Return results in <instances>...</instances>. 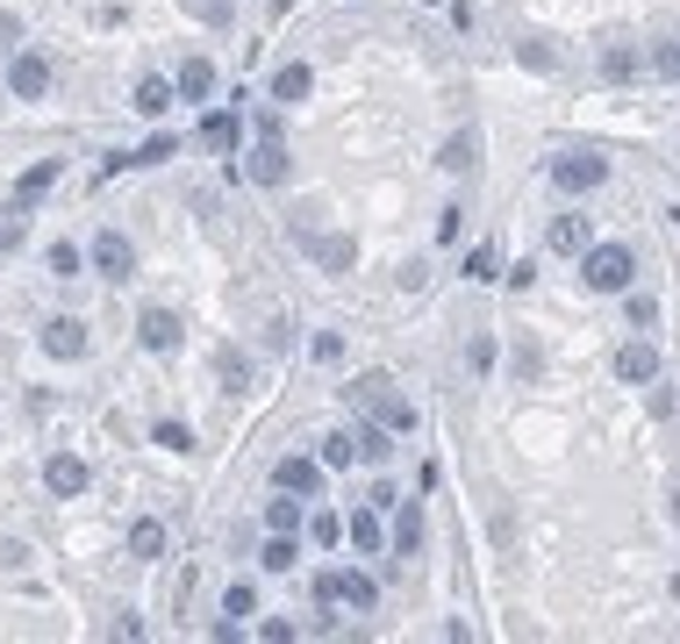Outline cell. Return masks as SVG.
<instances>
[{"instance_id": "6", "label": "cell", "mask_w": 680, "mask_h": 644, "mask_svg": "<svg viewBox=\"0 0 680 644\" xmlns=\"http://www.w3.org/2000/svg\"><path fill=\"white\" fill-rule=\"evenodd\" d=\"M552 187L558 194H601V187H609V158H595V150H566V158H552Z\"/></svg>"}, {"instance_id": "32", "label": "cell", "mask_w": 680, "mask_h": 644, "mask_svg": "<svg viewBox=\"0 0 680 644\" xmlns=\"http://www.w3.org/2000/svg\"><path fill=\"white\" fill-rule=\"evenodd\" d=\"M222 616H230V623L259 616V588H251V580H230V588H222Z\"/></svg>"}, {"instance_id": "11", "label": "cell", "mask_w": 680, "mask_h": 644, "mask_svg": "<svg viewBox=\"0 0 680 644\" xmlns=\"http://www.w3.org/2000/svg\"><path fill=\"white\" fill-rule=\"evenodd\" d=\"M422 537H430V523H422V501H395V509H387V559H416Z\"/></svg>"}, {"instance_id": "47", "label": "cell", "mask_w": 680, "mask_h": 644, "mask_svg": "<svg viewBox=\"0 0 680 644\" xmlns=\"http://www.w3.org/2000/svg\"><path fill=\"white\" fill-rule=\"evenodd\" d=\"M14 37H22V22H14V14H8V8H0V51H8V43H14Z\"/></svg>"}, {"instance_id": "28", "label": "cell", "mask_w": 680, "mask_h": 644, "mask_svg": "<svg viewBox=\"0 0 680 644\" xmlns=\"http://www.w3.org/2000/svg\"><path fill=\"white\" fill-rule=\"evenodd\" d=\"M129 559H165V523L158 516H136L129 523Z\"/></svg>"}, {"instance_id": "12", "label": "cell", "mask_w": 680, "mask_h": 644, "mask_svg": "<svg viewBox=\"0 0 680 644\" xmlns=\"http://www.w3.org/2000/svg\"><path fill=\"white\" fill-rule=\"evenodd\" d=\"M51 80H57V72H51V58H43V51H14L8 58V94L14 101H43V94H51Z\"/></svg>"}, {"instance_id": "10", "label": "cell", "mask_w": 680, "mask_h": 644, "mask_svg": "<svg viewBox=\"0 0 680 644\" xmlns=\"http://www.w3.org/2000/svg\"><path fill=\"white\" fill-rule=\"evenodd\" d=\"M43 487H51V501H80L86 487H94V466H86L80 451H51L43 458Z\"/></svg>"}, {"instance_id": "4", "label": "cell", "mask_w": 680, "mask_h": 644, "mask_svg": "<svg viewBox=\"0 0 680 644\" xmlns=\"http://www.w3.org/2000/svg\"><path fill=\"white\" fill-rule=\"evenodd\" d=\"M301 251H308V266L329 272V280L358 266V237H344V229H301Z\"/></svg>"}, {"instance_id": "16", "label": "cell", "mask_w": 680, "mask_h": 644, "mask_svg": "<svg viewBox=\"0 0 680 644\" xmlns=\"http://www.w3.org/2000/svg\"><path fill=\"white\" fill-rule=\"evenodd\" d=\"M308 94H315V65H301V58L272 65V101H280V107H294V101H308Z\"/></svg>"}, {"instance_id": "13", "label": "cell", "mask_w": 680, "mask_h": 644, "mask_svg": "<svg viewBox=\"0 0 680 644\" xmlns=\"http://www.w3.org/2000/svg\"><path fill=\"white\" fill-rule=\"evenodd\" d=\"M616 380H624V387H652L659 380V344L652 336H630V344H616Z\"/></svg>"}, {"instance_id": "8", "label": "cell", "mask_w": 680, "mask_h": 644, "mask_svg": "<svg viewBox=\"0 0 680 644\" xmlns=\"http://www.w3.org/2000/svg\"><path fill=\"white\" fill-rule=\"evenodd\" d=\"M272 487H286V495H301V501H315L329 487V466L315 451H286L280 466H272Z\"/></svg>"}, {"instance_id": "36", "label": "cell", "mask_w": 680, "mask_h": 644, "mask_svg": "<svg viewBox=\"0 0 680 644\" xmlns=\"http://www.w3.org/2000/svg\"><path fill=\"white\" fill-rule=\"evenodd\" d=\"M308 359L315 365H344V330H315L308 336Z\"/></svg>"}, {"instance_id": "22", "label": "cell", "mask_w": 680, "mask_h": 644, "mask_svg": "<svg viewBox=\"0 0 680 644\" xmlns=\"http://www.w3.org/2000/svg\"><path fill=\"white\" fill-rule=\"evenodd\" d=\"M265 530H308V501L301 495H286V487H272V501H265Z\"/></svg>"}, {"instance_id": "31", "label": "cell", "mask_w": 680, "mask_h": 644, "mask_svg": "<svg viewBox=\"0 0 680 644\" xmlns=\"http://www.w3.org/2000/svg\"><path fill=\"white\" fill-rule=\"evenodd\" d=\"M509 51H516L523 72H558V51H552L544 37H523V43H509Z\"/></svg>"}, {"instance_id": "33", "label": "cell", "mask_w": 680, "mask_h": 644, "mask_svg": "<svg viewBox=\"0 0 680 644\" xmlns=\"http://www.w3.org/2000/svg\"><path fill=\"white\" fill-rule=\"evenodd\" d=\"M43 266H51V280H80L86 251H80V243H51V251H43Z\"/></svg>"}, {"instance_id": "2", "label": "cell", "mask_w": 680, "mask_h": 644, "mask_svg": "<svg viewBox=\"0 0 680 644\" xmlns=\"http://www.w3.org/2000/svg\"><path fill=\"white\" fill-rule=\"evenodd\" d=\"M358 402H366L373 423L395 429V437H408V429H416V402H408V394H401L387 373H366V380H358Z\"/></svg>"}, {"instance_id": "38", "label": "cell", "mask_w": 680, "mask_h": 644, "mask_svg": "<svg viewBox=\"0 0 680 644\" xmlns=\"http://www.w3.org/2000/svg\"><path fill=\"white\" fill-rule=\"evenodd\" d=\"M465 365H473V373H494V336H488V330L465 344Z\"/></svg>"}, {"instance_id": "44", "label": "cell", "mask_w": 680, "mask_h": 644, "mask_svg": "<svg viewBox=\"0 0 680 644\" xmlns=\"http://www.w3.org/2000/svg\"><path fill=\"white\" fill-rule=\"evenodd\" d=\"M488 537H494V544H509V537H516V509H494L488 516Z\"/></svg>"}, {"instance_id": "30", "label": "cell", "mask_w": 680, "mask_h": 644, "mask_svg": "<svg viewBox=\"0 0 680 644\" xmlns=\"http://www.w3.org/2000/svg\"><path fill=\"white\" fill-rule=\"evenodd\" d=\"M358 458H366V466H387V458H395V429L366 423V429H358Z\"/></svg>"}, {"instance_id": "19", "label": "cell", "mask_w": 680, "mask_h": 644, "mask_svg": "<svg viewBox=\"0 0 680 644\" xmlns=\"http://www.w3.org/2000/svg\"><path fill=\"white\" fill-rule=\"evenodd\" d=\"M308 537L315 551H337V544H352V516H337V509H308Z\"/></svg>"}, {"instance_id": "37", "label": "cell", "mask_w": 680, "mask_h": 644, "mask_svg": "<svg viewBox=\"0 0 680 644\" xmlns=\"http://www.w3.org/2000/svg\"><path fill=\"white\" fill-rule=\"evenodd\" d=\"M673 408H680V394L652 380V394H645V416H652V423H673Z\"/></svg>"}, {"instance_id": "18", "label": "cell", "mask_w": 680, "mask_h": 644, "mask_svg": "<svg viewBox=\"0 0 680 644\" xmlns=\"http://www.w3.org/2000/svg\"><path fill=\"white\" fill-rule=\"evenodd\" d=\"M172 101H179V80H165V72H144V80H136V94H129V107H136V115H150V122H158Z\"/></svg>"}, {"instance_id": "42", "label": "cell", "mask_w": 680, "mask_h": 644, "mask_svg": "<svg viewBox=\"0 0 680 644\" xmlns=\"http://www.w3.org/2000/svg\"><path fill=\"white\" fill-rule=\"evenodd\" d=\"M265 344H272V351L294 344V315H265Z\"/></svg>"}, {"instance_id": "20", "label": "cell", "mask_w": 680, "mask_h": 644, "mask_svg": "<svg viewBox=\"0 0 680 644\" xmlns=\"http://www.w3.org/2000/svg\"><path fill=\"white\" fill-rule=\"evenodd\" d=\"M294 565H301V537H294V530H265L259 573H294Z\"/></svg>"}, {"instance_id": "1", "label": "cell", "mask_w": 680, "mask_h": 644, "mask_svg": "<svg viewBox=\"0 0 680 644\" xmlns=\"http://www.w3.org/2000/svg\"><path fill=\"white\" fill-rule=\"evenodd\" d=\"M580 287L624 301L630 287H638V251H630V243H587L580 251Z\"/></svg>"}, {"instance_id": "29", "label": "cell", "mask_w": 680, "mask_h": 644, "mask_svg": "<svg viewBox=\"0 0 680 644\" xmlns=\"http://www.w3.org/2000/svg\"><path fill=\"white\" fill-rule=\"evenodd\" d=\"M150 444H158V451H172V458H193V451H201V444H193V429L187 423H150Z\"/></svg>"}, {"instance_id": "39", "label": "cell", "mask_w": 680, "mask_h": 644, "mask_svg": "<svg viewBox=\"0 0 680 644\" xmlns=\"http://www.w3.org/2000/svg\"><path fill=\"white\" fill-rule=\"evenodd\" d=\"M459 237H465V208L451 201L444 215H437V243H459Z\"/></svg>"}, {"instance_id": "25", "label": "cell", "mask_w": 680, "mask_h": 644, "mask_svg": "<svg viewBox=\"0 0 680 644\" xmlns=\"http://www.w3.org/2000/svg\"><path fill=\"white\" fill-rule=\"evenodd\" d=\"M315 458H323L329 472H352L358 466V429H329V437H315Z\"/></svg>"}, {"instance_id": "14", "label": "cell", "mask_w": 680, "mask_h": 644, "mask_svg": "<svg viewBox=\"0 0 680 644\" xmlns=\"http://www.w3.org/2000/svg\"><path fill=\"white\" fill-rule=\"evenodd\" d=\"M437 165H444L451 179H465V173H480V129H451L444 144H437Z\"/></svg>"}, {"instance_id": "49", "label": "cell", "mask_w": 680, "mask_h": 644, "mask_svg": "<svg viewBox=\"0 0 680 644\" xmlns=\"http://www.w3.org/2000/svg\"><path fill=\"white\" fill-rule=\"evenodd\" d=\"M667 588H673V602H680V565H673V580H667Z\"/></svg>"}, {"instance_id": "41", "label": "cell", "mask_w": 680, "mask_h": 644, "mask_svg": "<svg viewBox=\"0 0 680 644\" xmlns=\"http://www.w3.org/2000/svg\"><path fill=\"white\" fill-rule=\"evenodd\" d=\"M172 150H179V144H172V136H150V144H144V150H136V158H129V165H165V158H172Z\"/></svg>"}, {"instance_id": "34", "label": "cell", "mask_w": 680, "mask_h": 644, "mask_svg": "<svg viewBox=\"0 0 680 644\" xmlns=\"http://www.w3.org/2000/svg\"><path fill=\"white\" fill-rule=\"evenodd\" d=\"M601 80H638V51H630V43H609V51H601Z\"/></svg>"}, {"instance_id": "15", "label": "cell", "mask_w": 680, "mask_h": 644, "mask_svg": "<svg viewBox=\"0 0 680 644\" xmlns=\"http://www.w3.org/2000/svg\"><path fill=\"white\" fill-rule=\"evenodd\" d=\"M337 609H380V580L373 573H358V565H337Z\"/></svg>"}, {"instance_id": "45", "label": "cell", "mask_w": 680, "mask_h": 644, "mask_svg": "<svg viewBox=\"0 0 680 644\" xmlns=\"http://www.w3.org/2000/svg\"><path fill=\"white\" fill-rule=\"evenodd\" d=\"M259 637H265V644H286V637H294V623H286V616H265Z\"/></svg>"}, {"instance_id": "3", "label": "cell", "mask_w": 680, "mask_h": 644, "mask_svg": "<svg viewBox=\"0 0 680 644\" xmlns=\"http://www.w3.org/2000/svg\"><path fill=\"white\" fill-rule=\"evenodd\" d=\"M86 266H94L108 287L136 280V237H129V229H101V237L86 243Z\"/></svg>"}, {"instance_id": "43", "label": "cell", "mask_w": 680, "mask_h": 644, "mask_svg": "<svg viewBox=\"0 0 680 644\" xmlns=\"http://www.w3.org/2000/svg\"><path fill=\"white\" fill-rule=\"evenodd\" d=\"M315 609H337V565H329V573H315Z\"/></svg>"}, {"instance_id": "23", "label": "cell", "mask_w": 680, "mask_h": 644, "mask_svg": "<svg viewBox=\"0 0 680 644\" xmlns=\"http://www.w3.org/2000/svg\"><path fill=\"white\" fill-rule=\"evenodd\" d=\"M57 179H65V158H36V165H29L22 179H14V201L29 208V201H36V194H51Z\"/></svg>"}, {"instance_id": "5", "label": "cell", "mask_w": 680, "mask_h": 644, "mask_svg": "<svg viewBox=\"0 0 680 644\" xmlns=\"http://www.w3.org/2000/svg\"><path fill=\"white\" fill-rule=\"evenodd\" d=\"M136 344H144L150 359H172V351L187 344V322H179V309H165V301H150V309L136 315Z\"/></svg>"}, {"instance_id": "26", "label": "cell", "mask_w": 680, "mask_h": 644, "mask_svg": "<svg viewBox=\"0 0 680 644\" xmlns=\"http://www.w3.org/2000/svg\"><path fill=\"white\" fill-rule=\"evenodd\" d=\"M201 144H208V150H222V158H230V150L244 144V122H237L230 107H216V115L201 122Z\"/></svg>"}, {"instance_id": "21", "label": "cell", "mask_w": 680, "mask_h": 644, "mask_svg": "<svg viewBox=\"0 0 680 644\" xmlns=\"http://www.w3.org/2000/svg\"><path fill=\"white\" fill-rule=\"evenodd\" d=\"M352 551H366V559H387V516L373 509V501L352 516Z\"/></svg>"}, {"instance_id": "48", "label": "cell", "mask_w": 680, "mask_h": 644, "mask_svg": "<svg viewBox=\"0 0 680 644\" xmlns=\"http://www.w3.org/2000/svg\"><path fill=\"white\" fill-rule=\"evenodd\" d=\"M667 516H673V523H680V487H673V495H667Z\"/></svg>"}, {"instance_id": "27", "label": "cell", "mask_w": 680, "mask_h": 644, "mask_svg": "<svg viewBox=\"0 0 680 644\" xmlns=\"http://www.w3.org/2000/svg\"><path fill=\"white\" fill-rule=\"evenodd\" d=\"M172 80H179V101H208V94H216V65H208V58H187Z\"/></svg>"}, {"instance_id": "24", "label": "cell", "mask_w": 680, "mask_h": 644, "mask_svg": "<svg viewBox=\"0 0 680 644\" xmlns=\"http://www.w3.org/2000/svg\"><path fill=\"white\" fill-rule=\"evenodd\" d=\"M544 243H552L558 258H580L587 243H595V229H587V215H558V222H552V237H544Z\"/></svg>"}, {"instance_id": "46", "label": "cell", "mask_w": 680, "mask_h": 644, "mask_svg": "<svg viewBox=\"0 0 680 644\" xmlns=\"http://www.w3.org/2000/svg\"><path fill=\"white\" fill-rule=\"evenodd\" d=\"M465 280H494V251H473V258H465Z\"/></svg>"}, {"instance_id": "35", "label": "cell", "mask_w": 680, "mask_h": 644, "mask_svg": "<svg viewBox=\"0 0 680 644\" xmlns=\"http://www.w3.org/2000/svg\"><path fill=\"white\" fill-rule=\"evenodd\" d=\"M624 322H630V330H652V322H659V301L630 287V294H624Z\"/></svg>"}, {"instance_id": "17", "label": "cell", "mask_w": 680, "mask_h": 644, "mask_svg": "<svg viewBox=\"0 0 680 644\" xmlns=\"http://www.w3.org/2000/svg\"><path fill=\"white\" fill-rule=\"evenodd\" d=\"M216 380H222V394H251V380H259L251 351H244V344H222V351H216Z\"/></svg>"}, {"instance_id": "40", "label": "cell", "mask_w": 680, "mask_h": 644, "mask_svg": "<svg viewBox=\"0 0 680 644\" xmlns=\"http://www.w3.org/2000/svg\"><path fill=\"white\" fill-rule=\"evenodd\" d=\"M652 72H659V80H680V37H673V43H659V51H652Z\"/></svg>"}, {"instance_id": "7", "label": "cell", "mask_w": 680, "mask_h": 644, "mask_svg": "<svg viewBox=\"0 0 680 644\" xmlns=\"http://www.w3.org/2000/svg\"><path fill=\"white\" fill-rule=\"evenodd\" d=\"M244 179L251 187H286V179H294V158H286V136H259V144L244 150Z\"/></svg>"}, {"instance_id": "9", "label": "cell", "mask_w": 680, "mask_h": 644, "mask_svg": "<svg viewBox=\"0 0 680 644\" xmlns=\"http://www.w3.org/2000/svg\"><path fill=\"white\" fill-rule=\"evenodd\" d=\"M36 344H43V359L72 365V359H86V351H94V336H86V322H80V315H51V322L36 330Z\"/></svg>"}]
</instances>
